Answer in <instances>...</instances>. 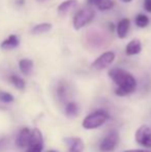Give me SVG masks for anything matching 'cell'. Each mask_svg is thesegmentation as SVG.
Returning <instances> with one entry per match:
<instances>
[{"label":"cell","instance_id":"6da1fadb","mask_svg":"<svg viewBox=\"0 0 151 152\" xmlns=\"http://www.w3.org/2000/svg\"><path fill=\"white\" fill-rule=\"evenodd\" d=\"M111 80L117 85L115 93L118 96H125L131 94L137 88V81L131 72L119 67L111 68L108 72Z\"/></svg>","mask_w":151,"mask_h":152},{"label":"cell","instance_id":"7a4b0ae2","mask_svg":"<svg viewBox=\"0 0 151 152\" xmlns=\"http://www.w3.org/2000/svg\"><path fill=\"white\" fill-rule=\"evenodd\" d=\"M109 118V113L106 112V111H95V112L91 113L88 116L85 117L82 122V126L85 129H95V128H98L101 125H104Z\"/></svg>","mask_w":151,"mask_h":152},{"label":"cell","instance_id":"3957f363","mask_svg":"<svg viewBox=\"0 0 151 152\" xmlns=\"http://www.w3.org/2000/svg\"><path fill=\"white\" fill-rule=\"evenodd\" d=\"M94 10L90 7L83 8V10H79L78 12L75 15V18L73 21L74 28L76 30H80L83 27H85L86 25H88L91 21L94 18Z\"/></svg>","mask_w":151,"mask_h":152},{"label":"cell","instance_id":"277c9868","mask_svg":"<svg viewBox=\"0 0 151 152\" xmlns=\"http://www.w3.org/2000/svg\"><path fill=\"white\" fill-rule=\"evenodd\" d=\"M135 139L140 146L151 148V128L146 124L141 125L136 132Z\"/></svg>","mask_w":151,"mask_h":152},{"label":"cell","instance_id":"5b68a950","mask_svg":"<svg viewBox=\"0 0 151 152\" xmlns=\"http://www.w3.org/2000/svg\"><path fill=\"white\" fill-rule=\"evenodd\" d=\"M115 60V53L112 51L105 52L98 56L94 61L91 63V67L94 70H103L105 68L109 67Z\"/></svg>","mask_w":151,"mask_h":152},{"label":"cell","instance_id":"8992f818","mask_svg":"<svg viewBox=\"0 0 151 152\" xmlns=\"http://www.w3.org/2000/svg\"><path fill=\"white\" fill-rule=\"evenodd\" d=\"M118 142H119V134L116 130H112L101 142L99 150L101 152H112L116 148Z\"/></svg>","mask_w":151,"mask_h":152},{"label":"cell","instance_id":"52a82bcc","mask_svg":"<svg viewBox=\"0 0 151 152\" xmlns=\"http://www.w3.org/2000/svg\"><path fill=\"white\" fill-rule=\"evenodd\" d=\"M31 130L28 127H24L19 132L18 136L16 138V146L20 149L27 148L30 141Z\"/></svg>","mask_w":151,"mask_h":152},{"label":"cell","instance_id":"ba28073f","mask_svg":"<svg viewBox=\"0 0 151 152\" xmlns=\"http://www.w3.org/2000/svg\"><path fill=\"white\" fill-rule=\"evenodd\" d=\"M79 5L78 0H65L62 3H60L57 7V12L59 16L64 17L71 14L74 10H76Z\"/></svg>","mask_w":151,"mask_h":152},{"label":"cell","instance_id":"9c48e42d","mask_svg":"<svg viewBox=\"0 0 151 152\" xmlns=\"http://www.w3.org/2000/svg\"><path fill=\"white\" fill-rule=\"evenodd\" d=\"M64 142L69 146V152H83L84 151V142L80 138L71 137V138H65Z\"/></svg>","mask_w":151,"mask_h":152},{"label":"cell","instance_id":"30bf717a","mask_svg":"<svg viewBox=\"0 0 151 152\" xmlns=\"http://www.w3.org/2000/svg\"><path fill=\"white\" fill-rule=\"evenodd\" d=\"M19 45H20V38L18 37V35L16 34H10L7 38L3 40L0 45V48L2 50L5 51H9V50H14V49L18 48Z\"/></svg>","mask_w":151,"mask_h":152},{"label":"cell","instance_id":"8fae6325","mask_svg":"<svg viewBox=\"0 0 151 152\" xmlns=\"http://www.w3.org/2000/svg\"><path fill=\"white\" fill-rule=\"evenodd\" d=\"M142 51V44L141 40L135 38V39H131V42L127 44V46L125 47V54L127 56H133V55L140 54Z\"/></svg>","mask_w":151,"mask_h":152},{"label":"cell","instance_id":"7c38bea8","mask_svg":"<svg viewBox=\"0 0 151 152\" xmlns=\"http://www.w3.org/2000/svg\"><path fill=\"white\" fill-rule=\"evenodd\" d=\"M129 27H131V21H129V19L124 18L121 21H119V23L116 26L118 37L121 38V39L126 37L127 33H128V30H129Z\"/></svg>","mask_w":151,"mask_h":152},{"label":"cell","instance_id":"4fadbf2b","mask_svg":"<svg viewBox=\"0 0 151 152\" xmlns=\"http://www.w3.org/2000/svg\"><path fill=\"white\" fill-rule=\"evenodd\" d=\"M19 68L24 76H29L33 70V61L27 58L21 59L19 61Z\"/></svg>","mask_w":151,"mask_h":152},{"label":"cell","instance_id":"5bb4252c","mask_svg":"<svg viewBox=\"0 0 151 152\" xmlns=\"http://www.w3.org/2000/svg\"><path fill=\"white\" fill-rule=\"evenodd\" d=\"M52 28H53V25L51 23H40V24H37L32 27L31 33L34 34V35H40V34H44L50 32L52 30Z\"/></svg>","mask_w":151,"mask_h":152},{"label":"cell","instance_id":"9a60e30c","mask_svg":"<svg viewBox=\"0 0 151 152\" xmlns=\"http://www.w3.org/2000/svg\"><path fill=\"white\" fill-rule=\"evenodd\" d=\"M8 80H9V82L12 83L17 89H19V90H23V89L25 88V81L23 80L21 77H19L18 75H15V74L10 75Z\"/></svg>","mask_w":151,"mask_h":152},{"label":"cell","instance_id":"2e32d148","mask_svg":"<svg viewBox=\"0 0 151 152\" xmlns=\"http://www.w3.org/2000/svg\"><path fill=\"white\" fill-rule=\"evenodd\" d=\"M64 112H65V115L67 117H76L78 115V112H79V107L76 102H71L65 106V109H64Z\"/></svg>","mask_w":151,"mask_h":152},{"label":"cell","instance_id":"e0dca14e","mask_svg":"<svg viewBox=\"0 0 151 152\" xmlns=\"http://www.w3.org/2000/svg\"><path fill=\"white\" fill-rule=\"evenodd\" d=\"M135 23L139 28H145L149 24V18L143 14H139L135 19Z\"/></svg>","mask_w":151,"mask_h":152},{"label":"cell","instance_id":"ac0fdd59","mask_svg":"<svg viewBox=\"0 0 151 152\" xmlns=\"http://www.w3.org/2000/svg\"><path fill=\"white\" fill-rule=\"evenodd\" d=\"M114 6V2L112 0H101L97 4V8L99 10H109Z\"/></svg>","mask_w":151,"mask_h":152},{"label":"cell","instance_id":"d6986e66","mask_svg":"<svg viewBox=\"0 0 151 152\" xmlns=\"http://www.w3.org/2000/svg\"><path fill=\"white\" fill-rule=\"evenodd\" d=\"M0 100L2 102H5V104H9V102H12L15 100L12 94L8 93V92H0Z\"/></svg>","mask_w":151,"mask_h":152},{"label":"cell","instance_id":"ffe728a7","mask_svg":"<svg viewBox=\"0 0 151 152\" xmlns=\"http://www.w3.org/2000/svg\"><path fill=\"white\" fill-rule=\"evenodd\" d=\"M58 95L60 98H62V99H64L65 97H66V87L64 86V85L61 84L60 86L58 87Z\"/></svg>","mask_w":151,"mask_h":152},{"label":"cell","instance_id":"44dd1931","mask_svg":"<svg viewBox=\"0 0 151 152\" xmlns=\"http://www.w3.org/2000/svg\"><path fill=\"white\" fill-rule=\"evenodd\" d=\"M144 8L147 12H151V0H144Z\"/></svg>","mask_w":151,"mask_h":152},{"label":"cell","instance_id":"7402d4cb","mask_svg":"<svg viewBox=\"0 0 151 152\" xmlns=\"http://www.w3.org/2000/svg\"><path fill=\"white\" fill-rule=\"evenodd\" d=\"M101 0H88L87 1V3L89 4V5H91V6H97V4L101 2Z\"/></svg>","mask_w":151,"mask_h":152},{"label":"cell","instance_id":"603a6c76","mask_svg":"<svg viewBox=\"0 0 151 152\" xmlns=\"http://www.w3.org/2000/svg\"><path fill=\"white\" fill-rule=\"evenodd\" d=\"M124 152H151V150H147V149H131V150H126Z\"/></svg>","mask_w":151,"mask_h":152},{"label":"cell","instance_id":"cb8c5ba5","mask_svg":"<svg viewBox=\"0 0 151 152\" xmlns=\"http://www.w3.org/2000/svg\"><path fill=\"white\" fill-rule=\"evenodd\" d=\"M5 144H6V140H5V139H0V150H1L2 148H4V147H5Z\"/></svg>","mask_w":151,"mask_h":152},{"label":"cell","instance_id":"d4e9b609","mask_svg":"<svg viewBox=\"0 0 151 152\" xmlns=\"http://www.w3.org/2000/svg\"><path fill=\"white\" fill-rule=\"evenodd\" d=\"M120 1L124 2V3H128V2H131L133 0H120Z\"/></svg>","mask_w":151,"mask_h":152},{"label":"cell","instance_id":"484cf974","mask_svg":"<svg viewBox=\"0 0 151 152\" xmlns=\"http://www.w3.org/2000/svg\"><path fill=\"white\" fill-rule=\"evenodd\" d=\"M48 152H58V151H56V150H50V151H48Z\"/></svg>","mask_w":151,"mask_h":152},{"label":"cell","instance_id":"4316f807","mask_svg":"<svg viewBox=\"0 0 151 152\" xmlns=\"http://www.w3.org/2000/svg\"><path fill=\"white\" fill-rule=\"evenodd\" d=\"M38 1H46V0H38Z\"/></svg>","mask_w":151,"mask_h":152}]
</instances>
